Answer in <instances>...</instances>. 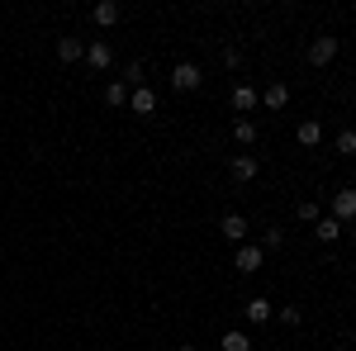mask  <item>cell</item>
<instances>
[{
    "label": "cell",
    "mask_w": 356,
    "mask_h": 351,
    "mask_svg": "<svg viewBox=\"0 0 356 351\" xmlns=\"http://www.w3.org/2000/svg\"><path fill=\"white\" fill-rule=\"evenodd\" d=\"M337 48H342V38H332V33H318L314 43H309V67H328L332 57H337Z\"/></svg>",
    "instance_id": "cell-1"
},
{
    "label": "cell",
    "mask_w": 356,
    "mask_h": 351,
    "mask_svg": "<svg viewBox=\"0 0 356 351\" xmlns=\"http://www.w3.org/2000/svg\"><path fill=\"white\" fill-rule=\"evenodd\" d=\"M257 171H261V166H257V157H247V152L228 157V176H233L238 186H252V181H257Z\"/></svg>",
    "instance_id": "cell-2"
},
{
    "label": "cell",
    "mask_w": 356,
    "mask_h": 351,
    "mask_svg": "<svg viewBox=\"0 0 356 351\" xmlns=\"http://www.w3.org/2000/svg\"><path fill=\"white\" fill-rule=\"evenodd\" d=\"M332 218L337 223H356V190L352 186H342L332 195Z\"/></svg>",
    "instance_id": "cell-3"
},
{
    "label": "cell",
    "mask_w": 356,
    "mask_h": 351,
    "mask_svg": "<svg viewBox=\"0 0 356 351\" xmlns=\"http://www.w3.org/2000/svg\"><path fill=\"white\" fill-rule=\"evenodd\" d=\"M200 81H204V72H200L195 62H181V67L171 72V90H200Z\"/></svg>",
    "instance_id": "cell-4"
},
{
    "label": "cell",
    "mask_w": 356,
    "mask_h": 351,
    "mask_svg": "<svg viewBox=\"0 0 356 351\" xmlns=\"http://www.w3.org/2000/svg\"><path fill=\"white\" fill-rule=\"evenodd\" d=\"M261 261H266V252H261V247H238V256H233L238 275H257V270H261Z\"/></svg>",
    "instance_id": "cell-5"
},
{
    "label": "cell",
    "mask_w": 356,
    "mask_h": 351,
    "mask_svg": "<svg viewBox=\"0 0 356 351\" xmlns=\"http://www.w3.org/2000/svg\"><path fill=\"white\" fill-rule=\"evenodd\" d=\"M228 105L238 109V114H252V109L261 105V95H257L252 85H233V95H228Z\"/></svg>",
    "instance_id": "cell-6"
},
{
    "label": "cell",
    "mask_w": 356,
    "mask_h": 351,
    "mask_svg": "<svg viewBox=\"0 0 356 351\" xmlns=\"http://www.w3.org/2000/svg\"><path fill=\"white\" fill-rule=\"evenodd\" d=\"M86 62H90V67H95V72H105V67H110V62H114L110 43H105V38H95V43H90V48H86Z\"/></svg>",
    "instance_id": "cell-7"
},
{
    "label": "cell",
    "mask_w": 356,
    "mask_h": 351,
    "mask_svg": "<svg viewBox=\"0 0 356 351\" xmlns=\"http://www.w3.org/2000/svg\"><path fill=\"white\" fill-rule=\"evenodd\" d=\"M129 109H134V114H157V95H152L147 85H138L134 95H129Z\"/></svg>",
    "instance_id": "cell-8"
},
{
    "label": "cell",
    "mask_w": 356,
    "mask_h": 351,
    "mask_svg": "<svg viewBox=\"0 0 356 351\" xmlns=\"http://www.w3.org/2000/svg\"><path fill=\"white\" fill-rule=\"evenodd\" d=\"M243 313H247V323H266V318L275 313V304H271V299H247Z\"/></svg>",
    "instance_id": "cell-9"
},
{
    "label": "cell",
    "mask_w": 356,
    "mask_h": 351,
    "mask_svg": "<svg viewBox=\"0 0 356 351\" xmlns=\"http://www.w3.org/2000/svg\"><path fill=\"white\" fill-rule=\"evenodd\" d=\"M261 100H266V109H285V105H290V85H285V81H271L266 90H261Z\"/></svg>",
    "instance_id": "cell-10"
},
{
    "label": "cell",
    "mask_w": 356,
    "mask_h": 351,
    "mask_svg": "<svg viewBox=\"0 0 356 351\" xmlns=\"http://www.w3.org/2000/svg\"><path fill=\"white\" fill-rule=\"evenodd\" d=\"M57 57H62V62H81V57H86V43L67 33V38H57Z\"/></svg>",
    "instance_id": "cell-11"
},
{
    "label": "cell",
    "mask_w": 356,
    "mask_h": 351,
    "mask_svg": "<svg viewBox=\"0 0 356 351\" xmlns=\"http://www.w3.org/2000/svg\"><path fill=\"white\" fill-rule=\"evenodd\" d=\"M219 228H223V238H228V243H243V238H247V218L243 214H223Z\"/></svg>",
    "instance_id": "cell-12"
},
{
    "label": "cell",
    "mask_w": 356,
    "mask_h": 351,
    "mask_svg": "<svg viewBox=\"0 0 356 351\" xmlns=\"http://www.w3.org/2000/svg\"><path fill=\"white\" fill-rule=\"evenodd\" d=\"M314 233H318V243H337V238H342V223H337L332 214H323L318 223H314Z\"/></svg>",
    "instance_id": "cell-13"
},
{
    "label": "cell",
    "mask_w": 356,
    "mask_h": 351,
    "mask_svg": "<svg viewBox=\"0 0 356 351\" xmlns=\"http://www.w3.org/2000/svg\"><path fill=\"white\" fill-rule=\"evenodd\" d=\"M295 138H300V147H318V142H323V129H318L314 119H304L300 129H295Z\"/></svg>",
    "instance_id": "cell-14"
},
{
    "label": "cell",
    "mask_w": 356,
    "mask_h": 351,
    "mask_svg": "<svg viewBox=\"0 0 356 351\" xmlns=\"http://www.w3.org/2000/svg\"><path fill=\"white\" fill-rule=\"evenodd\" d=\"M129 95H134V90H129L124 81H110V85H105V105H114V109L129 105Z\"/></svg>",
    "instance_id": "cell-15"
},
{
    "label": "cell",
    "mask_w": 356,
    "mask_h": 351,
    "mask_svg": "<svg viewBox=\"0 0 356 351\" xmlns=\"http://www.w3.org/2000/svg\"><path fill=\"white\" fill-rule=\"evenodd\" d=\"M119 15H124V10H119V5H114V0H100V5H95V24H119Z\"/></svg>",
    "instance_id": "cell-16"
},
{
    "label": "cell",
    "mask_w": 356,
    "mask_h": 351,
    "mask_svg": "<svg viewBox=\"0 0 356 351\" xmlns=\"http://www.w3.org/2000/svg\"><path fill=\"white\" fill-rule=\"evenodd\" d=\"M233 142L252 147V142H257V124H252V119H238V124H233Z\"/></svg>",
    "instance_id": "cell-17"
},
{
    "label": "cell",
    "mask_w": 356,
    "mask_h": 351,
    "mask_svg": "<svg viewBox=\"0 0 356 351\" xmlns=\"http://www.w3.org/2000/svg\"><path fill=\"white\" fill-rule=\"evenodd\" d=\"M219 347H223V351H252V337L233 327V332H223V342H219Z\"/></svg>",
    "instance_id": "cell-18"
},
{
    "label": "cell",
    "mask_w": 356,
    "mask_h": 351,
    "mask_svg": "<svg viewBox=\"0 0 356 351\" xmlns=\"http://www.w3.org/2000/svg\"><path fill=\"white\" fill-rule=\"evenodd\" d=\"M119 81L129 85V90H138V85H143V62H129V67H124V76H119Z\"/></svg>",
    "instance_id": "cell-19"
},
{
    "label": "cell",
    "mask_w": 356,
    "mask_h": 351,
    "mask_svg": "<svg viewBox=\"0 0 356 351\" xmlns=\"http://www.w3.org/2000/svg\"><path fill=\"white\" fill-rule=\"evenodd\" d=\"M337 152H342V157H356V133H352V129L337 133Z\"/></svg>",
    "instance_id": "cell-20"
},
{
    "label": "cell",
    "mask_w": 356,
    "mask_h": 351,
    "mask_svg": "<svg viewBox=\"0 0 356 351\" xmlns=\"http://www.w3.org/2000/svg\"><path fill=\"white\" fill-rule=\"evenodd\" d=\"M300 218H304V223H318V218H323V209H318L314 199H300Z\"/></svg>",
    "instance_id": "cell-21"
},
{
    "label": "cell",
    "mask_w": 356,
    "mask_h": 351,
    "mask_svg": "<svg viewBox=\"0 0 356 351\" xmlns=\"http://www.w3.org/2000/svg\"><path fill=\"white\" fill-rule=\"evenodd\" d=\"M280 323L300 327V323H304V309H295V304H285V309H280Z\"/></svg>",
    "instance_id": "cell-22"
},
{
    "label": "cell",
    "mask_w": 356,
    "mask_h": 351,
    "mask_svg": "<svg viewBox=\"0 0 356 351\" xmlns=\"http://www.w3.org/2000/svg\"><path fill=\"white\" fill-rule=\"evenodd\" d=\"M280 243H285V233H280V228H266V243H261V252H275Z\"/></svg>",
    "instance_id": "cell-23"
},
{
    "label": "cell",
    "mask_w": 356,
    "mask_h": 351,
    "mask_svg": "<svg viewBox=\"0 0 356 351\" xmlns=\"http://www.w3.org/2000/svg\"><path fill=\"white\" fill-rule=\"evenodd\" d=\"M223 67H233V72H238V67H243V53H238V48H223Z\"/></svg>",
    "instance_id": "cell-24"
},
{
    "label": "cell",
    "mask_w": 356,
    "mask_h": 351,
    "mask_svg": "<svg viewBox=\"0 0 356 351\" xmlns=\"http://www.w3.org/2000/svg\"><path fill=\"white\" fill-rule=\"evenodd\" d=\"M176 351H200V347H176Z\"/></svg>",
    "instance_id": "cell-25"
},
{
    "label": "cell",
    "mask_w": 356,
    "mask_h": 351,
    "mask_svg": "<svg viewBox=\"0 0 356 351\" xmlns=\"http://www.w3.org/2000/svg\"><path fill=\"white\" fill-rule=\"evenodd\" d=\"M352 238H356V223H352Z\"/></svg>",
    "instance_id": "cell-26"
}]
</instances>
